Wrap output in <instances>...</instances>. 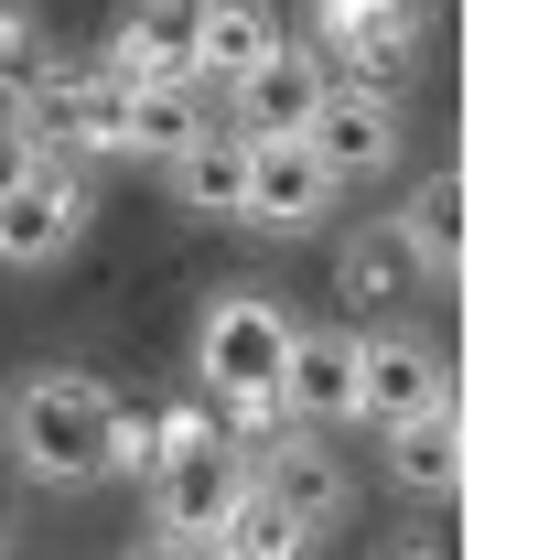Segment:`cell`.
<instances>
[{"mask_svg":"<svg viewBox=\"0 0 549 560\" xmlns=\"http://www.w3.org/2000/svg\"><path fill=\"white\" fill-rule=\"evenodd\" d=\"M108 420H119V388L86 377V366H33L0 388V453L11 475L44 495H86L108 475Z\"/></svg>","mask_w":549,"mask_h":560,"instance_id":"obj_1","label":"cell"},{"mask_svg":"<svg viewBox=\"0 0 549 560\" xmlns=\"http://www.w3.org/2000/svg\"><path fill=\"white\" fill-rule=\"evenodd\" d=\"M291 302L270 291H215L206 313H195V377H206V399L226 410V442H248V431H270L280 420V355H291Z\"/></svg>","mask_w":549,"mask_h":560,"instance_id":"obj_2","label":"cell"},{"mask_svg":"<svg viewBox=\"0 0 549 560\" xmlns=\"http://www.w3.org/2000/svg\"><path fill=\"white\" fill-rule=\"evenodd\" d=\"M86 226H97V184H86V162L66 151H33L11 184H0V270H66L75 248H86Z\"/></svg>","mask_w":549,"mask_h":560,"instance_id":"obj_3","label":"cell"},{"mask_svg":"<svg viewBox=\"0 0 549 560\" xmlns=\"http://www.w3.org/2000/svg\"><path fill=\"white\" fill-rule=\"evenodd\" d=\"M302 140H313V162L355 195V184H388V173H399V151H410V108H399V86H377V75H324Z\"/></svg>","mask_w":549,"mask_h":560,"instance_id":"obj_4","label":"cell"},{"mask_svg":"<svg viewBox=\"0 0 549 560\" xmlns=\"http://www.w3.org/2000/svg\"><path fill=\"white\" fill-rule=\"evenodd\" d=\"M237 464H248V486L270 495V506H291L302 528H324L335 539L344 506H355V475H344V453L324 442V431H302V420H270V431H248L237 442Z\"/></svg>","mask_w":549,"mask_h":560,"instance_id":"obj_5","label":"cell"},{"mask_svg":"<svg viewBox=\"0 0 549 560\" xmlns=\"http://www.w3.org/2000/svg\"><path fill=\"white\" fill-rule=\"evenodd\" d=\"M335 206H344V184L313 162L302 130H248V195H237V226H259V237H313Z\"/></svg>","mask_w":549,"mask_h":560,"instance_id":"obj_6","label":"cell"},{"mask_svg":"<svg viewBox=\"0 0 549 560\" xmlns=\"http://www.w3.org/2000/svg\"><path fill=\"white\" fill-rule=\"evenodd\" d=\"M431 33V0H313V55H335L344 75L399 86V66Z\"/></svg>","mask_w":549,"mask_h":560,"instance_id":"obj_7","label":"cell"},{"mask_svg":"<svg viewBox=\"0 0 549 560\" xmlns=\"http://www.w3.org/2000/svg\"><path fill=\"white\" fill-rule=\"evenodd\" d=\"M355 324H291V355H280V420H302V431H344V420H366L355 399Z\"/></svg>","mask_w":549,"mask_h":560,"instance_id":"obj_8","label":"cell"},{"mask_svg":"<svg viewBox=\"0 0 549 560\" xmlns=\"http://www.w3.org/2000/svg\"><path fill=\"white\" fill-rule=\"evenodd\" d=\"M237 486H248V464H237L226 420H215V431H195V442H173V453L140 475V495H151V528H215V517L237 506Z\"/></svg>","mask_w":549,"mask_h":560,"instance_id":"obj_9","label":"cell"},{"mask_svg":"<svg viewBox=\"0 0 549 560\" xmlns=\"http://www.w3.org/2000/svg\"><path fill=\"white\" fill-rule=\"evenodd\" d=\"M324 55L313 44H270L259 66H237L226 86H215V108H226V130H302L313 119V97H324Z\"/></svg>","mask_w":549,"mask_h":560,"instance_id":"obj_10","label":"cell"},{"mask_svg":"<svg viewBox=\"0 0 549 560\" xmlns=\"http://www.w3.org/2000/svg\"><path fill=\"white\" fill-rule=\"evenodd\" d=\"M355 399H366V420L453 410V355L431 346V335H366L355 346Z\"/></svg>","mask_w":549,"mask_h":560,"instance_id":"obj_11","label":"cell"},{"mask_svg":"<svg viewBox=\"0 0 549 560\" xmlns=\"http://www.w3.org/2000/svg\"><path fill=\"white\" fill-rule=\"evenodd\" d=\"M195 130H215L206 75H140V86H119V151L130 162H173Z\"/></svg>","mask_w":549,"mask_h":560,"instance_id":"obj_12","label":"cell"},{"mask_svg":"<svg viewBox=\"0 0 549 560\" xmlns=\"http://www.w3.org/2000/svg\"><path fill=\"white\" fill-rule=\"evenodd\" d=\"M377 464H388V486L410 495V506H453V486H464V431H453V410L377 420Z\"/></svg>","mask_w":549,"mask_h":560,"instance_id":"obj_13","label":"cell"},{"mask_svg":"<svg viewBox=\"0 0 549 560\" xmlns=\"http://www.w3.org/2000/svg\"><path fill=\"white\" fill-rule=\"evenodd\" d=\"M162 184H173V206L206 215V226H237V195H248V130H195L173 162H162Z\"/></svg>","mask_w":549,"mask_h":560,"instance_id":"obj_14","label":"cell"},{"mask_svg":"<svg viewBox=\"0 0 549 560\" xmlns=\"http://www.w3.org/2000/svg\"><path fill=\"white\" fill-rule=\"evenodd\" d=\"M280 44V11L270 0H195V33H184V66L206 75V86H226L237 66H259Z\"/></svg>","mask_w":549,"mask_h":560,"instance_id":"obj_15","label":"cell"},{"mask_svg":"<svg viewBox=\"0 0 549 560\" xmlns=\"http://www.w3.org/2000/svg\"><path fill=\"white\" fill-rule=\"evenodd\" d=\"M184 33H195V0H130L119 33L97 44V66L119 75V86H140V75H195L184 66Z\"/></svg>","mask_w":549,"mask_h":560,"instance_id":"obj_16","label":"cell"},{"mask_svg":"<svg viewBox=\"0 0 549 560\" xmlns=\"http://www.w3.org/2000/svg\"><path fill=\"white\" fill-rule=\"evenodd\" d=\"M335 291L355 302V313H388V302H410L420 270H410V237L377 215V226H344L335 237Z\"/></svg>","mask_w":549,"mask_h":560,"instance_id":"obj_17","label":"cell"},{"mask_svg":"<svg viewBox=\"0 0 549 560\" xmlns=\"http://www.w3.org/2000/svg\"><path fill=\"white\" fill-rule=\"evenodd\" d=\"M388 226L410 237V270H420V291H453V270H464V206H453V173L410 184V206L388 215Z\"/></svg>","mask_w":549,"mask_h":560,"instance_id":"obj_18","label":"cell"},{"mask_svg":"<svg viewBox=\"0 0 549 560\" xmlns=\"http://www.w3.org/2000/svg\"><path fill=\"white\" fill-rule=\"evenodd\" d=\"M215 550H237V560H313V550H324V528H302L291 506H270L259 486H237V506L215 517Z\"/></svg>","mask_w":549,"mask_h":560,"instance_id":"obj_19","label":"cell"},{"mask_svg":"<svg viewBox=\"0 0 549 560\" xmlns=\"http://www.w3.org/2000/svg\"><path fill=\"white\" fill-rule=\"evenodd\" d=\"M215 550V528H151V539H130L119 560H206Z\"/></svg>","mask_w":549,"mask_h":560,"instance_id":"obj_20","label":"cell"},{"mask_svg":"<svg viewBox=\"0 0 549 560\" xmlns=\"http://www.w3.org/2000/svg\"><path fill=\"white\" fill-rule=\"evenodd\" d=\"M388 560H442V539H431V528H410V539H388Z\"/></svg>","mask_w":549,"mask_h":560,"instance_id":"obj_21","label":"cell"},{"mask_svg":"<svg viewBox=\"0 0 549 560\" xmlns=\"http://www.w3.org/2000/svg\"><path fill=\"white\" fill-rule=\"evenodd\" d=\"M206 560H237V550H206Z\"/></svg>","mask_w":549,"mask_h":560,"instance_id":"obj_22","label":"cell"}]
</instances>
